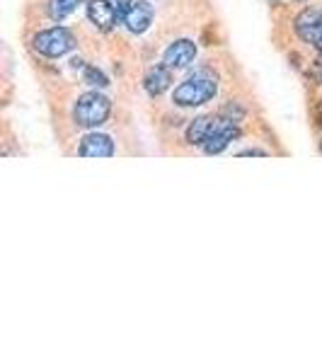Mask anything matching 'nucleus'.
<instances>
[{
	"label": "nucleus",
	"mask_w": 322,
	"mask_h": 363,
	"mask_svg": "<svg viewBox=\"0 0 322 363\" xmlns=\"http://www.w3.org/2000/svg\"><path fill=\"white\" fill-rule=\"evenodd\" d=\"M216 92H218V75L211 68H199L182 85L174 87L172 102L177 107H201L216 97Z\"/></svg>",
	"instance_id": "1"
},
{
	"label": "nucleus",
	"mask_w": 322,
	"mask_h": 363,
	"mask_svg": "<svg viewBox=\"0 0 322 363\" xmlns=\"http://www.w3.org/2000/svg\"><path fill=\"white\" fill-rule=\"evenodd\" d=\"M112 114V102L109 97H104L102 92H85L75 99L73 107V121L83 128H97Z\"/></svg>",
	"instance_id": "2"
},
{
	"label": "nucleus",
	"mask_w": 322,
	"mask_h": 363,
	"mask_svg": "<svg viewBox=\"0 0 322 363\" xmlns=\"http://www.w3.org/2000/svg\"><path fill=\"white\" fill-rule=\"evenodd\" d=\"M73 46H75V37L66 27L42 29V32H37L32 39V49L37 51V54L49 56V58L66 56L68 51H73Z\"/></svg>",
	"instance_id": "3"
},
{
	"label": "nucleus",
	"mask_w": 322,
	"mask_h": 363,
	"mask_svg": "<svg viewBox=\"0 0 322 363\" xmlns=\"http://www.w3.org/2000/svg\"><path fill=\"white\" fill-rule=\"evenodd\" d=\"M87 20L95 25L99 32H112L121 20L119 3L112 0H90L87 3Z\"/></svg>",
	"instance_id": "4"
},
{
	"label": "nucleus",
	"mask_w": 322,
	"mask_h": 363,
	"mask_svg": "<svg viewBox=\"0 0 322 363\" xmlns=\"http://www.w3.org/2000/svg\"><path fill=\"white\" fill-rule=\"evenodd\" d=\"M240 136V128L233 121H226L223 116L213 119V128H211L206 143H204V153L206 155H218L223 153L228 145Z\"/></svg>",
	"instance_id": "5"
},
{
	"label": "nucleus",
	"mask_w": 322,
	"mask_h": 363,
	"mask_svg": "<svg viewBox=\"0 0 322 363\" xmlns=\"http://www.w3.org/2000/svg\"><path fill=\"white\" fill-rule=\"evenodd\" d=\"M153 17H155V10L148 0H131L121 20H124V25L131 34H143L145 29L153 25Z\"/></svg>",
	"instance_id": "6"
},
{
	"label": "nucleus",
	"mask_w": 322,
	"mask_h": 363,
	"mask_svg": "<svg viewBox=\"0 0 322 363\" xmlns=\"http://www.w3.org/2000/svg\"><path fill=\"white\" fill-rule=\"evenodd\" d=\"M196 58V44L191 42V39H177V42H172L165 49V54H162V63L174 70L179 68H187L191 61Z\"/></svg>",
	"instance_id": "7"
},
{
	"label": "nucleus",
	"mask_w": 322,
	"mask_h": 363,
	"mask_svg": "<svg viewBox=\"0 0 322 363\" xmlns=\"http://www.w3.org/2000/svg\"><path fill=\"white\" fill-rule=\"evenodd\" d=\"M296 32L303 42L318 44V39L322 37V10H318V8L303 10L296 20Z\"/></svg>",
	"instance_id": "8"
},
{
	"label": "nucleus",
	"mask_w": 322,
	"mask_h": 363,
	"mask_svg": "<svg viewBox=\"0 0 322 363\" xmlns=\"http://www.w3.org/2000/svg\"><path fill=\"white\" fill-rule=\"evenodd\" d=\"M78 155L83 157H112L114 155V143L109 136L104 133H87V136L80 140Z\"/></svg>",
	"instance_id": "9"
},
{
	"label": "nucleus",
	"mask_w": 322,
	"mask_h": 363,
	"mask_svg": "<svg viewBox=\"0 0 322 363\" xmlns=\"http://www.w3.org/2000/svg\"><path fill=\"white\" fill-rule=\"evenodd\" d=\"M170 66H153L145 73V78H143V87H145V92H148L150 97H160L162 92H167L170 90V85H172V73H170Z\"/></svg>",
	"instance_id": "10"
},
{
	"label": "nucleus",
	"mask_w": 322,
	"mask_h": 363,
	"mask_svg": "<svg viewBox=\"0 0 322 363\" xmlns=\"http://www.w3.org/2000/svg\"><path fill=\"white\" fill-rule=\"evenodd\" d=\"M213 128V116H196L189 126H187V143L189 145H204Z\"/></svg>",
	"instance_id": "11"
},
{
	"label": "nucleus",
	"mask_w": 322,
	"mask_h": 363,
	"mask_svg": "<svg viewBox=\"0 0 322 363\" xmlns=\"http://www.w3.org/2000/svg\"><path fill=\"white\" fill-rule=\"evenodd\" d=\"M78 5H83V0H49L46 13H49V17L54 22H61V20H66L70 13H75Z\"/></svg>",
	"instance_id": "12"
},
{
	"label": "nucleus",
	"mask_w": 322,
	"mask_h": 363,
	"mask_svg": "<svg viewBox=\"0 0 322 363\" xmlns=\"http://www.w3.org/2000/svg\"><path fill=\"white\" fill-rule=\"evenodd\" d=\"M85 83H87V85H95V87H107V85H109V80H107V75H104L99 68L87 66V68H85Z\"/></svg>",
	"instance_id": "13"
},
{
	"label": "nucleus",
	"mask_w": 322,
	"mask_h": 363,
	"mask_svg": "<svg viewBox=\"0 0 322 363\" xmlns=\"http://www.w3.org/2000/svg\"><path fill=\"white\" fill-rule=\"evenodd\" d=\"M221 116H223L226 121H233V124H238V121H243L245 116V109L240 107V104H226L223 109H221Z\"/></svg>",
	"instance_id": "14"
},
{
	"label": "nucleus",
	"mask_w": 322,
	"mask_h": 363,
	"mask_svg": "<svg viewBox=\"0 0 322 363\" xmlns=\"http://www.w3.org/2000/svg\"><path fill=\"white\" fill-rule=\"evenodd\" d=\"M238 155H240V157H245V155H262V157H265V155H267V150H260V148H250V150H240Z\"/></svg>",
	"instance_id": "15"
},
{
	"label": "nucleus",
	"mask_w": 322,
	"mask_h": 363,
	"mask_svg": "<svg viewBox=\"0 0 322 363\" xmlns=\"http://www.w3.org/2000/svg\"><path fill=\"white\" fill-rule=\"evenodd\" d=\"M315 124H322V102H320V109H318V112H315Z\"/></svg>",
	"instance_id": "16"
},
{
	"label": "nucleus",
	"mask_w": 322,
	"mask_h": 363,
	"mask_svg": "<svg viewBox=\"0 0 322 363\" xmlns=\"http://www.w3.org/2000/svg\"><path fill=\"white\" fill-rule=\"evenodd\" d=\"M315 46H318V49H320V51H322V37H320V39H318V44H315Z\"/></svg>",
	"instance_id": "17"
}]
</instances>
